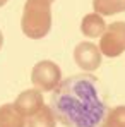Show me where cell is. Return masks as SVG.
<instances>
[{
    "label": "cell",
    "instance_id": "13",
    "mask_svg": "<svg viewBox=\"0 0 125 127\" xmlns=\"http://www.w3.org/2000/svg\"><path fill=\"white\" fill-rule=\"evenodd\" d=\"M7 2H9V0H0V7H2V5H5Z\"/></svg>",
    "mask_w": 125,
    "mask_h": 127
},
{
    "label": "cell",
    "instance_id": "9",
    "mask_svg": "<svg viewBox=\"0 0 125 127\" xmlns=\"http://www.w3.org/2000/svg\"><path fill=\"white\" fill-rule=\"evenodd\" d=\"M57 119L51 112L50 105H43L33 117L27 119V127H55Z\"/></svg>",
    "mask_w": 125,
    "mask_h": 127
},
{
    "label": "cell",
    "instance_id": "12",
    "mask_svg": "<svg viewBox=\"0 0 125 127\" xmlns=\"http://www.w3.org/2000/svg\"><path fill=\"white\" fill-rule=\"evenodd\" d=\"M3 46V34H2V31H0V48Z\"/></svg>",
    "mask_w": 125,
    "mask_h": 127
},
{
    "label": "cell",
    "instance_id": "2",
    "mask_svg": "<svg viewBox=\"0 0 125 127\" xmlns=\"http://www.w3.org/2000/svg\"><path fill=\"white\" fill-rule=\"evenodd\" d=\"M51 28V9L48 0H26L21 17L22 33L31 40H41Z\"/></svg>",
    "mask_w": 125,
    "mask_h": 127
},
{
    "label": "cell",
    "instance_id": "5",
    "mask_svg": "<svg viewBox=\"0 0 125 127\" xmlns=\"http://www.w3.org/2000/svg\"><path fill=\"white\" fill-rule=\"evenodd\" d=\"M74 60L75 64L87 72L96 70L101 65V52L100 46H96L94 43L91 41H82L79 43L74 50Z\"/></svg>",
    "mask_w": 125,
    "mask_h": 127
},
{
    "label": "cell",
    "instance_id": "10",
    "mask_svg": "<svg viewBox=\"0 0 125 127\" xmlns=\"http://www.w3.org/2000/svg\"><path fill=\"white\" fill-rule=\"evenodd\" d=\"M93 9L100 16H115L125 12V0H93Z\"/></svg>",
    "mask_w": 125,
    "mask_h": 127
},
{
    "label": "cell",
    "instance_id": "4",
    "mask_svg": "<svg viewBox=\"0 0 125 127\" xmlns=\"http://www.w3.org/2000/svg\"><path fill=\"white\" fill-rule=\"evenodd\" d=\"M62 70L60 67L51 60H41L33 67L31 72V81L40 91H53L57 86L60 84Z\"/></svg>",
    "mask_w": 125,
    "mask_h": 127
},
{
    "label": "cell",
    "instance_id": "7",
    "mask_svg": "<svg viewBox=\"0 0 125 127\" xmlns=\"http://www.w3.org/2000/svg\"><path fill=\"white\" fill-rule=\"evenodd\" d=\"M104 29H106V22H104L103 16H100L96 12L84 16L82 22H81V31L87 38H98V36L101 38Z\"/></svg>",
    "mask_w": 125,
    "mask_h": 127
},
{
    "label": "cell",
    "instance_id": "8",
    "mask_svg": "<svg viewBox=\"0 0 125 127\" xmlns=\"http://www.w3.org/2000/svg\"><path fill=\"white\" fill-rule=\"evenodd\" d=\"M0 127H26V119L12 103L0 106Z\"/></svg>",
    "mask_w": 125,
    "mask_h": 127
},
{
    "label": "cell",
    "instance_id": "6",
    "mask_svg": "<svg viewBox=\"0 0 125 127\" xmlns=\"http://www.w3.org/2000/svg\"><path fill=\"white\" fill-rule=\"evenodd\" d=\"M43 105H45V100H43V93L40 89L22 91L21 95L16 98V101H14V106L17 108V112L21 113L24 119L33 117Z\"/></svg>",
    "mask_w": 125,
    "mask_h": 127
},
{
    "label": "cell",
    "instance_id": "3",
    "mask_svg": "<svg viewBox=\"0 0 125 127\" xmlns=\"http://www.w3.org/2000/svg\"><path fill=\"white\" fill-rule=\"evenodd\" d=\"M100 52L106 57H118L125 52V22L117 21L106 26L100 38Z\"/></svg>",
    "mask_w": 125,
    "mask_h": 127
},
{
    "label": "cell",
    "instance_id": "1",
    "mask_svg": "<svg viewBox=\"0 0 125 127\" xmlns=\"http://www.w3.org/2000/svg\"><path fill=\"white\" fill-rule=\"evenodd\" d=\"M50 108L65 127H100L108 112L98 81L91 74H75L60 81L50 96Z\"/></svg>",
    "mask_w": 125,
    "mask_h": 127
},
{
    "label": "cell",
    "instance_id": "14",
    "mask_svg": "<svg viewBox=\"0 0 125 127\" xmlns=\"http://www.w3.org/2000/svg\"><path fill=\"white\" fill-rule=\"evenodd\" d=\"M48 2H50V3H51V2H55V0H48Z\"/></svg>",
    "mask_w": 125,
    "mask_h": 127
},
{
    "label": "cell",
    "instance_id": "11",
    "mask_svg": "<svg viewBox=\"0 0 125 127\" xmlns=\"http://www.w3.org/2000/svg\"><path fill=\"white\" fill-rule=\"evenodd\" d=\"M100 127H125V105L108 110Z\"/></svg>",
    "mask_w": 125,
    "mask_h": 127
}]
</instances>
